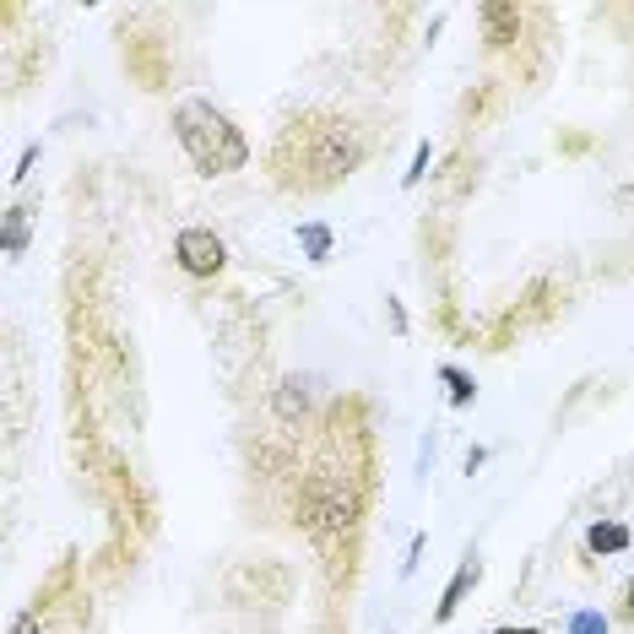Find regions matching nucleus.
<instances>
[{
  "label": "nucleus",
  "instance_id": "9d476101",
  "mask_svg": "<svg viewBox=\"0 0 634 634\" xmlns=\"http://www.w3.org/2000/svg\"><path fill=\"white\" fill-rule=\"evenodd\" d=\"M28 250V207H6V255Z\"/></svg>",
  "mask_w": 634,
  "mask_h": 634
},
{
  "label": "nucleus",
  "instance_id": "f257e3e1",
  "mask_svg": "<svg viewBox=\"0 0 634 634\" xmlns=\"http://www.w3.org/2000/svg\"><path fill=\"white\" fill-rule=\"evenodd\" d=\"M364 158H369V141H364V130L353 120L309 109V115H294L288 126L277 130V141L266 152V169H271V179L283 190H304L309 196V190L341 185Z\"/></svg>",
  "mask_w": 634,
  "mask_h": 634
},
{
  "label": "nucleus",
  "instance_id": "ddd939ff",
  "mask_svg": "<svg viewBox=\"0 0 634 634\" xmlns=\"http://www.w3.org/2000/svg\"><path fill=\"white\" fill-rule=\"evenodd\" d=\"M33 164H39V147H28V152H22V164H17V169H11V179H17V185H22V179H28V169H33Z\"/></svg>",
  "mask_w": 634,
  "mask_h": 634
},
{
  "label": "nucleus",
  "instance_id": "4468645a",
  "mask_svg": "<svg viewBox=\"0 0 634 634\" xmlns=\"http://www.w3.org/2000/svg\"><path fill=\"white\" fill-rule=\"evenodd\" d=\"M618 618H624V624H634V575L624 581V607H618Z\"/></svg>",
  "mask_w": 634,
  "mask_h": 634
},
{
  "label": "nucleus",
  "instance_id": "2eb2a0df",
  "mask_svg": "<svg viewBox=\"0 0 634 634\" xmlns=\"http://www.w3.org/2000/svg\"><path fill=\"white\" fill-rule=\"evenodd\" d=\"M494 634H537V630H532V624H521V630H509V624H505V630H494Z\"/></svg>",
  "mask_w": 634,
  "mask_h": 634
},
{
  "label": "nucleus",
  "instance_id": "f8f14e48",
  "mask_svg": "<svg viewBox=\"0 0 634 634\" xmlns=\"http://www.w3.org/2000/svg\"><path fill=\"white\" fill-rule=\"evenodd\" d=\"M428 158H434V152H428V141H418V152H413V169H407V179H402L407 190H413V185H418L423 174H428Z\"/></svg>",
  "mask_w": 634,
  "mask_h": 634
},
{
  "label": "nucleus",
  "instance_id": "f03ea898",
  "mask_svg": "<svg viewBox=\"0 0 634 634\" xmlns=\"http://www.w3.org/2000/svg\"><path fill=\"white\" fill-rule=\"evenodd\" d=\"M174 136H179V147H185V158L196 164V174H239L250 164V141H245V130L234 126L211 98H179L174 103Z\"/></svg>",
  "mask_w": 634,
  "mask_h": 634
},
{
  "label": "nucleus",
  "instance_id": "1a4fd4ad",
  "mask_svg": "<svg viewBox=\"0 0 634 634\" xmlns=\"http://www.w3.org/2000/svg\"><path fill=\"white\" fill-rule=\"evenodd\" d=\"M439 380L450 385V407H472V402H477V385H472V375H466V369L445 364V369H439Z\"/></svg>",
  "mask_w": 634,
  "mask_h": 634
},
{
  "label": "nucleus",
  "instance_id": "6e6552de",
  "mask_svg": "<svg viewBox=\"0 0 634 634\" xmlns=\"http://www.w3.org/2000/svg\"><path fill=\"white\" fill-rule=\"evenodd\" d=\"M298 245L320 266V260H331V228H326V222H304V228H298Z\"/></svg>",
  "mask_w": 634,
  "mask_h": 634
},
{
  "label": "nucleus",
  "instance_id": "39448f33",
  "mask_svg": "<svg viewBox=\"0 0 634 634\" xmlns=\"http://www.w3.org/2000/svg\"><path fill=\"white\" fill-rule=\"evenodd\" d=\"M483 581V564L477 558H462V569L450 575V586H445V596H439V607H434V624H450L456 613H462V602H466V592Z\"/></svg>",
  "mask_w": 634,
  "mask_h": 634
},
{
  "label": "nucleus",
  "instance_id": "0eeeda50",
  "mask_svg": "<svg viewBox=\"0 0 634 634\" xmlns=\"http://www.w3.org/2000/svg\"><path fill=\"white\" fill-rule=\"evenodd\" d=\"M304 413H309V390H304L298 380H283V385H277V418L298 423Z\"/></svg>",
  "mask_w": 634,
  "mask_h": 634
},
{
  "label": "nucleus",
  "instance_id": "7ed1b4c3",
  "mask_svg": "<svg viewBox=\"0 0 634 634\" xmlns=\"http://www.w3.org/2000/svg\"><path fill=\"white\" fill-rule=\"evenodd\" d=\"M174 260H179V271H190V277H217V271L228 266V250H222V239H217L211 228H179V234H174Z\"/></svg>",
  "mask_w": 634,
  "mask_h": 634
},
{
  "label": "nucleus",
  "instance_id": "9b49d317",
  "mask_svg": "<svg viewBox=\"0 0 634 634\" xmlns=\"http://www.w3.org/2000/svg\"><path fill=\"white\" fill-rule=\"evenodd\" d=\"M569 634H607V618H602L596 607H581V613L569 618Z\"/></svg>",
  "mask_w": 634,
  "mask_h": 634
},
{
  "label": "nucleus",
  "instance_id": "423d86ee",
  "mask_svg": "<svg viewBox=\"0 0 634 634\" xmlns=\"http://www.w3.org/2000/svg\"><path fill=\"white\" fill-rule=\"evenodd\" d=\"M586 548L592 553H624L630 548V526H624V521H596L592 532H586Z\"/></svg>",
  "mask_w": 634,
  "mask_h": 634
},
{
  "label": "nucleus",
  "instance_id": "20e7f679",
  "mask_svg": "<svg viewBox=\"0 0 634 634\" xmlns=\"http://www.w3.org/2000/svg\"><path fill=\"white\" fill-rule=\"evenodd\" d=\"M477 22H483V43L499 55L509 43L521 39V22H526V11L515 6V0H488L483 11H477Z\"/></svg>",
  "mask_w": 634,
  "mask_h": 634
}]
</instances>
